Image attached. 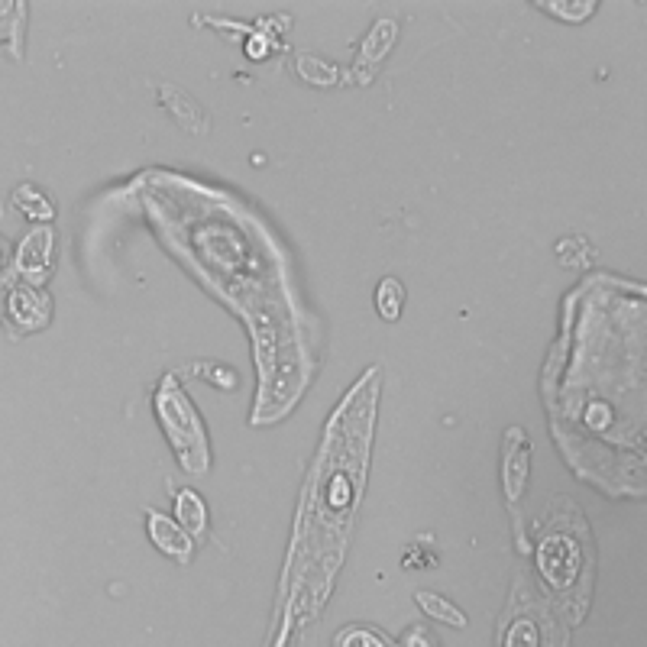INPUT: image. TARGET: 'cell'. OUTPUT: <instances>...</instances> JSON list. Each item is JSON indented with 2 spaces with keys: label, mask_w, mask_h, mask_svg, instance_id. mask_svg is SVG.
I'll use <instances>...</instances> for the list:
<instances>
[{
  "label": "cell",
  "mask_w": 647,
  "mask_h": 647,
  "mask_svg": "<svg viewBox=\"0 0 647 647\" xmlns=\"http://www.w3.org/2000/svg\"><path fill=\"white\" fill-rule=\"evenodd\" d=\"M175 518L188 538H204L208 534V508H204L201 495L195 489H178L175 495Z\"/></svg>",
  "instance_id": "cell-8"
},
{
  "label": "cell",
  "mask_w": 647,
  "mask_h": 647,
  "mask_svg": "<svg viewBox=\"0 0 647 647\" xmlns=\"http://www.w3.org/2000/svg\"><path fill=\"white\" fill-rule=\"evenodd\" d=\"M557 253L563 259V266H589V259H593V246H589L583 237H570V240H560L557 243Z\"/></svg>",
  "instance_id": "cell-14"
},
{
  "label": "cell",
  "mask_w": 647,
  "mask_h": 647,
  "mask_svg": "<svg viewBox=\"0 0 647 647\" xmlns=\"http://www.w3.org/2000/svg\"><path fill=\"white\" fill-rule=\"evenodd\" d=\"M415 599H418V605H421L424 615H428V618H437V622H447V625H453V628H466V615H463L453 602H447L444 596L421 589V593H415Z\"/></svg>",
  "instance_id": "cell-11"
},
{
  "label": "cell",
  "mask_w": 647,
  "mask_h": 647,
  "mask_svg": "<svg viewBox=\"0 0 647 647\" xmlns=\"http://www.w3.org/2000/svg\"><path fill=\"white\" fill-rule=\"evenodd\" d=\"M146 531H149V538H153V544L162 550V554H169V557L182 560V563H188L191 554H195V541H191L188 534L178 528V521L153 512V508L146 512Z\"/></svg>",
  "instance_id": "cell-7"
},
{
  "label": "cell",
  "mask_w": 647,
  "mask_h": 647,
  "mask_svg": "<svg viewBox=\"0 0 647 647\" xmlns=\"http://www.w3.org/2000/svg\"><path fill=\"white\" fill-rule=\"evenodd\" d=\"M295 72L298 78H305L308 85H337L340 81V68L337 65H330L324 59H318V55H308V52H301L298 59H295Z\"/></svg>",
  "instance_id": "cell-10"
},
{
  "label": "cell",
  "mask_w": 647,
  "mask_h": 647,
  "mask_svg": "<svg viewBox=\"0 0 647 647\" xmlns=\"http://www.w3.org/2000/svg\"><path fill=\"white\" fill-rule=\"evenodd\" d=\"M337 647H389V641L376 635L373 628H347L340 635Z\"/></svg>",
  "instance_id": "cell-15"
},
{
  "label": "cell",
  "mask_w": 647,
  "mask_h": 647,
  "mask_svg": "<svg viewBox=\"0 0 647 647\" xmlns=\"http://www.w3.org/2000/svg\"><path fill=\"white\" fill-rule=\"evenodd\" d=\"M275 49V43L272 39L266 36V33H256L253 39H250V46H246V55H250V59H266V55Z\"/></svg>",
  "instance_id": "cell-18"
},
{
  "label": "cell",
  "mask_w": 647,
  "mask_h": 647,
  "mask_svg": "<svg viewBox=\"0 0 647 647\" xmlns=\"http://www.w3.org/2000/svg\"><path fill=\"white\" fill-rule=\"evenodd\" d=\"M191 373H198V376H211L217 389H233L237 385V373L233 369H224V366H211V369H191Z\"/></svg>",
  "instance_id": "cell-17"
},
{
  "label": "cell",
  "mask_w": 647,
  "mask_h": 647,
  "mask_svg": "<svg viewBox=\"0 0 647 647\" xmlns=\"http://www.w3.org/2000/svg\"><path fill=\"white\" fill-rule=\"evenodd\" d=\"M156 94H159L162 107L169 110L172 120H175L182 130H188V133H208V130H211L208 110H204L195 98H191L188 91L175 88V85H159Z\"/></svg>",
  "instance_id": "cell-5"
},
{
  "label": "cell",
  "mask_w": 647,
  "mask_h": 647,
  "mask_svg": "<svg viewBox=\"0 0 647 647\" xmlns=\"http://www.w3.org/2000/svg\"><path fill=\"white\" fill-rule=\"evenodd\" d=\"M0 266H4V240H0Z\"/></svg>",
  "instance_id": "cell-20"
},
{
  "label": "cell",
  "mask_w": 647,
  "mask_h": 647,
  "mask_svg": "<svg viewBox=\"0 0 647 647\" xmlns=\"http://www.w3.org/2000/svg\"><path fill=\"white\" fill-rule=\"evenodd\" d=\"M541 10H547V13H554V17H563V20H570V23H580V20H586L589 13L596 10V4H547V7H541Z\"/></svg>",
  "instance_id": "cell-16"
},
{
  "label": "cell",
  "mask_w": 647,
  "mask_h": 647,
  "mask_svg": "<svg viewBox=\"0 0 647 647\" xmlns=\"http://www.w3.org/2000/svg\"><path fill=\"white\" fill-rule=\"evenodd\" d=\"M13 204L33 220H52V214H55L52 201L36 185H20L17 191H13Z\"/></svg>",
  "instance_id": "cell-13"
},
{
  "label": "cell",
  "mask_w": 647,
  "mask_h": 647,
  "mask_svg": "<svg viewBox=\"0 0 647 647\" xmlns=\"http://www.w3.org/2000/svg\"><path fill=\"white\" fill-rule=\"evenodd\" d=\"M538 563L554 589H573V583L586 576V547L576 544L570 531H554L541 541Z\"/></svg>",
  "instance_id": "cell-2"
},
{
  "label": "cell",
  "mask_w": 647,
  "mask_h": 647,
  "mask_svg": "<svg viewBox=\"0 0 647 647\" xmlns=\"http://www.w3.org/2000/svg\"><path fill=\"white\" fill-rule=\"evenodd\" d=\"M528 466H531V444L521 428H508L505 434V495L508 502H518L528 486Z\"/></svg>",
  "instance_id": "cell-3"
},
{
  "label": "cell",
  "mask_w": 647,
  "mask_h": 647,
  "mask_svg": "<svg viewBox=\"0 0 647 647\" xmlns=\"http://www.w3.org/2000/svg\"><path fill=\"white\" fill-rule=\"evenodd\" d=\"M405 647H437V644H434V638L424 628H415V631H408Z\"/></svg>",
  "instance_id": "cell-19"
},
{
  "label": "cell",
  "mask_w": 647,
  "mask_h": 647,
  "mask_svg": "<svg viewBox=\"0 0 647 647\" xmlns=\"http://www.w3.org/2000/svg\"><path fill=\"white\" fill-rule=\"evenodd\" d=\"M52 230L49 227H36L23 237L20 243V253H17V269L26 275V279H33L36 285L46 282V275L52 269Z\"/></svg>",
  "instance_id": "cell-4"
},
{
  "label": "cell",
  "mask_w": 647,
  "mask_h": 647,
  "mask_svg": "<svg viewBox=\"0 0 647 647\" xmlns=\"http://www.w3.org/2000/svg\"><path fill=\"white\" fill-rule=\"evenodd\" d=\"M395 36H398V23L395 20H376V26L369 30V36L363 39V49H360V62L363 65H379L389 49L395 46Z\"/></svg>",
  "instance_id": "cell-9"
},
{
  "label": "cell",
  "mask_w": 647,
  "mask_h": 647,
  "mask_svg": "<svg viewBox=\"0 0 647 647\" xmlns=\"http://www.w3.org/2000/svg\"><path fill=\"white\" fill-rule=\"evenodd\" d=\"M7 311H10V321L17 324L20 330H39L49 324V298L39 292V288H13L10 301H7Z\"/></svg>",
  "instance_id": "cell-6"
},
{
  "label": "cell",
  "mask_w": 647,
  "mask_h": 647,
  "mask_svg": "<svg viewBox=\"0 0 647 647\" xmlns=\"http://www.w3.org/2000/svg\"><path fill=\"white\" fill-rule=\"evenodd\" d=\"M402 305H405V285L398 279H382L379 288H376V311L382 321H398V314H402Z\"/></svg>",
  "instance_id": "cell-12"
},
{
  "label": "cell",
  "mask_w": 647,
  "mask_h": 647,
  "mask_svg": "<svg viewBox=\"0 0 647 647\" xmlns=\"http://www.w3.org/2000/svg\"><path fill=\"white\" fill-rule=\"evenodd\" d=\"M156 408H159V418H162V428L165 434L172 437L178 460L185 463L188 473H204L208 470V444H204V428L195 415V408L185 398V392H178L172 379L165 382V389L156 398Z\"/></svg>",
  "instance_id": "cell-1"
}]
</instances>
